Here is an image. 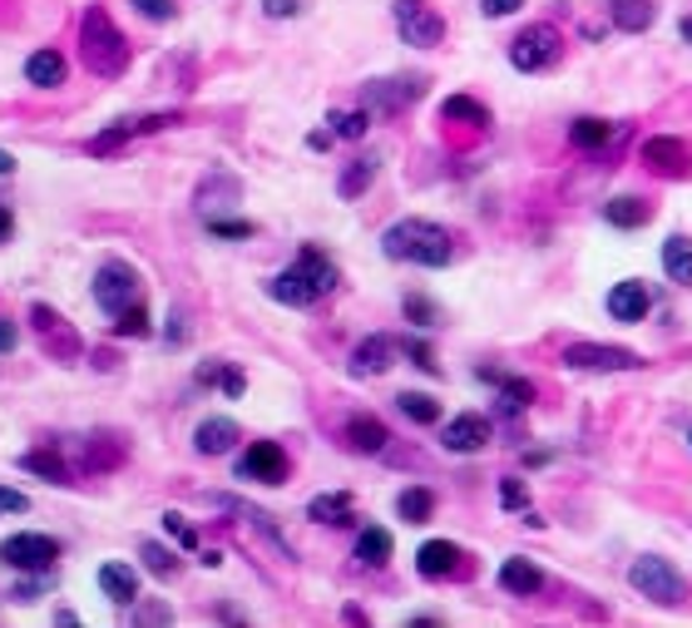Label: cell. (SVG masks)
<instances>
[{
	"instance_id": "45",
	"label": "cell",
	"mask_w": 692,
	"mask_h": 628,
	"mask_svg": "<svg viewBox=\"0 0 692 628\" xmlns=\"http://www.w3.org/2000/svg\"><path fill=\"white\" fill-rule=\"evenodd\" d=\"M25 510H31V500L21 491H11V485H0V515H25Z\"/></svg>"
},
{
	"instance_id": "47",
	"label": "cell",
	"mask_w": 692,
	"mask_h": 628,
	"mask_svg": "<svg viewBox=\"0 0 692 628\" xmlns=\"http://www.w3.org/2000/svg\"><path fill=\"white\" fill-rule=\"evenodd\" d=\"M263 11L272 21H292V15H302V0H263Z\"/></svg>"
},
{
	"instance_id": "10",
	"label": "cell",
	"mask_w": 692,
	"mask_h": 628,
	"mask_svg": "<svg viewBox=\"0 0 692 628\" xmlns=\"http://www.w3.org/2000/svg\"><path fill=\"white\" fill-rule=\"evenodd\" d=\"M564 366H574V372H639L643 357L629 347H608V341H574V347H564Z\"/></svg>"
},
{
	"instance_id": "5",
	"label": "cell",
	"mask_w": 692,
	"mask_h": 628,
	"mask_svg": "<svg viewBox=\"0 0 692 628\" xmlns=\"http://www.w3.org/2000/svg\"><path fill=\"white\" fill-rule=\"evenodd\" d=\"M629 584L639 589L643 599L663 604V608H678L682 599H688V584H682V575L668 565V559H658V554H643V559H633Z\"/></svg>"
},
{
	"instance_id": "53",
	"label": "cell",
	"mask_w": 692,
	"mask_h": 628,
	"mask_svg": "<svg viewBox=\"0 0 692 628\" xmlns=\"http://www.w3.org/2000/svg\"><path fill=\"white\" fill-rule=\"evenodd\" d=\"M11 169H15V159H11L5 149H0V173H11Z\"/></svg>"
},
{
	"instance_id": "12",
	"label": "cell",
	"mask_w": 692,
	"mask_h": 628,
	"mask_svg": "<svg viewBox=\"0 0 692 628\" xmlns=\"http://www.w3.org/2000/svg\"><path fill=\"white\" fill-rule=\"evenodd\" d=\"M238 480H257V485H282L288 480V450L277 440H253L238 460Z\"/></svg>"
},
{
	"instance_id": "9",
	"label": "cell",
	"mask_w": 692,
	"mask_h": 628,
	"mask_svg": "<svg viewBox=\"0 0 692 628\" xmlns=\"http://www.w3.org/2000/svg\"><path fill=\"white\" fill-rule=\"evenodd\" d=\"M0 559L21 575H54V559H60V540L50 534H11L0 544Z\"/></svg>"
},
{
	"instance_id": "7",
	"label": "cell",
	"mask_w": 692,
	"mask_h": 628,
	"mask_svg": "<svg viewBox=\"0 0 692 628\" xmlns=\"http://www.w3.org/2000/svg\"><path fill=\"white\" fill-rule=\"evenodd\" d=\"M31 327H35V337H40V347L50 352V362H80V352H85V341H80V331L70 327V322L60 317L54 307H45V302H35L31 307Z\"/></svg>"
},
{
	"instance_id": "25",
	"label": "cell",
	"mask_w": 692,
	"mask_h": 628,
	"mask_svg": "<svg viewBox=\"0 0 692 628\" xmlns=\"http://www.w3.org/2000/svg\"><path fill=\"white\" fill-rule=\"evenodd\" d=\"M307 520H317V524H352V520H356L352 495H347V491H327V495H317V500L307 505Z\"/></svg>"
},
{
	"instance_id": "26",
	"label": "cell",
	"mask_w": 692,
	"mask_h": 628,
	"mask_svg": "<svg viewBox=\"0 0 692 628\" xmlns=\"http://www.w3.org/2000/svg\"><path fill=\"white\" fill-rule=\"evenodd\" d=\"M391 550H396V540H391V530H381V524H366V530L356 534V559H362L366 569H381L386 559H391Z\"/></svg>"
},
{
	"instance_id": "1",
	"label": "cell",
	"mask_w": 692,
	"mask_h": 628,
	"mask_svg": "<svg viewBox=\"0 0 692 628\" xmlns=\"http://www.w3.org/2000/svg\"><path fill=\"white\" fill-rule=\"evenodd\" d=\"M337 282H341V273H337V263H331L321 247H302L298 253V263L292 267H282V273L267 282V292H272L282 307H312V302H321V298H331L337 292Z\"/></svg>"
},
{
	"instance_id": "48",
	"label": "cell",
	"mask_w": 692,
	"mask_h": 628,
	"mask_svg": "<svg viewBox=\"0 0 692 628\" xmlns=\"http://www.w3.org/2000/svg\"><path fill=\"white\" fill-rule=\"evenodd\" d=\"M520 5H524V0H479V11L490 15V21H500V15H514Z\"/></svg>"
},
{
	"instance_id": "36",
	"label": "cell",
	"mask_w": 692,
	"mask_h": 628,
	"mask_svg": "<svg viewBox=\"0 0 692 628\" xmlns=\"http://www.w3.org/2000/svg\"><path fill=\"white\" fill-rule=\"evenodd\" d=\"M138 559H144V569H149V575H159V579H169L173 569H179V559H173V554L163 550L159 540H144V544H138Z\"/></svg>"
},
{
	"instance_id": "20",
	"label": "cell",
	"mask_w": 692,
	"mask_h": 628,
	"mask_svg": "<svg viewBox=\"0 0 692 628\" xmlns=\"http://www.w3.org/2000/svg\"><path fill=\"white\" fill-rule=\"evenodd\" d=\"M391 357H396V341L376 331V337L356 341V352H352V376H381L386 366H391Z\"/></svg>"
},
{
	"instance_id": "2",
	"label": "cell",
	"mask_w": 692,
	"mask_h": 628,
	"mask_svg": "<svg viewBox=\"0 0 692 628\" xmlns=\"http://www.w3.org/2000/svg\"><path fill=\"white\" fill-rule=\"evenodd\" d=\"M381 253L396 263H415V267H450L456 257V233L430 218H401L381 233Z\"/></svg>"
},
{
	"instance_id": "28",
	"label": "cell",
	"mask_w": 692,
	"mask_h": 628,
	"mask_svg": "<svg viewBox=\"0 0 692 628\" xmlns=\"http://www.w3.org/2000/svg\"><path fill=\"white\" fill-rule=\"evenodd\" d=\"M21 466L31 470V475H45V480H54V485H70V466H64V456H60V450H50V446H40V450H25V456H21Z\"/></svg>"
},
{
	"instance_id": "16",
	"label": "cell",
	"mask_w": 692,
	"mask_h": 628,
	"mask_svg": "<svg viewBox=\"0 0 692 628\" xmlns=\"http://www.w3.org/2000/svg\"><path fill=\"white\" fill-rule=\"evenodd\" d=\"M653 307L648 288H643L639 277H629V282H614V292H608V312H614V322H643Z\"/></svg>"
},
{
	"instance_id": "38",
	"label": "cell",
	"mask_w": 692,
	"mask_h": 628,
	"mask_svg": "<svg viewBox=\"0 0 692 628\" xmlns=\"http://www.w3.org/2000/svg\"><path fill=\"white\" fill-rule=\"evenodd\" d=\"M114 337H149V312H144V302H134L129 312H119Z\"/></svg>"
},
{
	"instance_id": "40",
	"label": "cell",
	"mask_w": 692,
	"mask_h": 628,
	"mask_svg": "<svg viewBox=\"0 0 692 628\" xmlns=\"http://www.w3.org/2000/svg\"><path fill=\"white\" fill-rule=\"evenodd\" d=\"M129 138H134V134H129V124H124V119H119L114 129H105V134H95V138H89V154H114L119 144H129Z\"/></svg>"
},
{
	"instance_id": "35",
	"label": "cell",
	"mask_w": 692,
	"mask_h": 628,
	"mask_svg": "<svg viewBox=\"0 0 692 628\" xmlns=\"http://www.w3.org/2000/svg\"><path fill=\"white\" fill-rule=\"evenodd\" d=\"M440 114H446V119H465V124H490V109L479 105V99H470V95H450L446 105H440Z\"/></svg>"
},
{
	"instance_id": "24",
	"label": "cell",
	"mask_w": 692,
	"mask_h": 628,
	"mask_svg": "<svg viewBox=\"0 0 692 628\" xmlns=\"http://www.w3.org/2000/svg\"><path fill=\"white\" fill-rule=\"evenodd\" d=\"M25 80H31L35 89L64 85V55L60 50H35L31 60H25Z\"/></svg>"
},
{
	"instance_id": "13",
	"label": "cell",
	"mask_w": 692,
	"mask_h": 628,
	"mask_svg": "<svg viewBox=\"0 0 692 628\" xmlns=\"http://www.w3.org/2000/svg\"><path fill=\"white\" fill-rule=\"evenodd\" d=\"M124 456H129V440L119 431H89L80 440V470L85 475H109V470L124 466Z\"/></svg>"
},
{
	"instance_id": "46",
	"label": "cell",
	"mask_w": 692,
	"mask_h": 628,
	"mask_svg": "<svg viewBox=\"0 0 692 628\" xmlns=\"http://www.w3.org/2000/svg\"><path fill=\"white\" fill-rule=\"evenodd\" d=\"M405 317L421 322V327H430V322H436V307H430L426 298H405Z\"/></svg>"
},
{
	"instance_id": "51",
	"label": "cell",
	"mask_w": 692,
	"mask_h": 628,
	"mask_svg": "<svg viewBox=\"0 0 692 628\" xmlns=\"http://www.w3.org/2000/svg\"><path fill=\"white\" fill-rule=\"evenodd\" d=\"M11 228H15V218H11V208H5V203H0V243H5V238H11Z\"/></svg>"
},
{
	"instance_id": "44",
	"label": "cell",
	"mask_w": 692,
	"mask_h": 628,
	"mask_svg": "<svg viewBox=\"0 0 692 628\" xmlns=\"http://www.w3.org/2000/svg\"><path fill=\"white\" fill-rule=\"evenodd\" d=\"M405 357H411V362L415 366H421V372H440V362H436V357H430V347H426V341H405Z\"/></svg>"
},
{
	"instance_id": "33",
	"label": "cell",
	"mask_w": 692,
	"mask_h": 628,
	"mask_svg": "<svg viewBox=\"0 0 692 628\" xmlns=\"http://www.w3.org/2000/svg\"><path fill=\"white\" fill-rule=\"evenodd\" d=\"M604 218L614 228H643V224H648V203H643V198H614L604 208Z\"/></svg>"
},
{
	"instance_id": "32",
	"label": "cell",
	"mask_w": 692,
	"mask_h": 628,
	"mask_svg": "<svg viewBox=\"0 0 692 628\" xmlns=\"http://www.w3.org/2000/svg\"><path fill=\"white\" fill-rule=\"evenodd\" d=\"M198 382H203V386H223L228 396H243V391H247L243 372H238V366H228V362H203V366H198Z\"/></svg>"
},
{
	"instance_id": "54",
	"label": "cell",
	"mask_w": 692,
	"mask_h": 628,
	"mask_svg": "<svg viewBox=\"0 0 692 628\" xmlns=\"http://www.w3.org/2000/svg\"><path fill=\"white\" fill-rule=\"evenodd\" d=\"M688 440H692V436H688Z\"/></svg>"
},
{
	"instance_id": "4",
	"label": "cell",
	"mask_w": 692,
	"mask_h": 628,
	"mask_svg": "<svg viewBox=\"0 0 692 628\" xmlns=\"http://www.w3.org/2000/svg\"><path fill=\"white\" fill-rule=\"evenodd\" d=\"M559 55H564V35H559V25H549V21L524 25V31L510 40V64L520 70V75H544V70L559 64Z\"/></svg>"
},
{
	"instance_id": "30",
	"label": "cell",
	"mask_w": 692,
	"mask_h": 628,
	"mask_svg": "<svg viewBox=\"0 0 692 628\" xmlns=\"http://www.w3.org/2000/svg\"><path fill=\"white\" fill-rule=\"evenodd\" d=\"M663 267H668L672 282H682V288H688V282H692V238L672 233L668 243H663Z\"/></svg>"
},
{
	"instance_id": "43",
	"label": "cell",
	"mask_w": 692,
	"mask_h": 628,
	"mask_svg": "<svg viewBox=\"0 0 692 628\" xmlns=\"http://www.w3.org/2000/svg\"><path fill=\"white\" fill-rule=\"evenodd\" d=\"M163 530H169L173 540L183 544V550H198V534H193L189 524H183V515H173V510H169V515H163Z\"/></svg>"
},
{
	"instance_id": "23",
	"label": "cell",
	"mask_w": 692,
	"mask_h": 628,
	"mask_svg": "<svg viewBox=\"0 0 692 628\" xmlns=\"http://www.w3.org/2000/svg\"><path fill=\"white\" fill-rule=\"evenodd\" d=\"M99 589H105L109 604L129 608L138 599V575L129 565H105V569H99Z\"/></svg>"
},
{
	"instance_id": "22",
	"label": "cell",
	"mask_w": 692,
	"mask_h": 628,
	"mask_svg": "<svg viewBox=\"0 0 692 628\" xmlns=\"http://www.w3.org/2000/svg\"><path fill=\"white\" fill-rule=\"evenodd\" d=\"M500 584L510 589V594H524V599H530V594H539V589H544V575L534 569V559H524V554H510V559L500 565Z\"/></svg>"
},
{
	"instance_id": "34",
	"label": "cell",
	"mask_w": 692,
	"mask_h": 628,
	"mask_svg": "<svg viewBox=\"0 0 692 628\" xmlns=\"http://www.w3.org/2000/svg\"><path fill=\"white\" fill-rule=\"evenodd\" d=\"M569 138H574L579 149H604L608 138H614V124H604V119H574Z\"/></svg>"
},
{
	"instance_id": "11",
	"label": "cell",
	"mask_w": 692,
	"mask_h": 628,
	"mask_svg": "<svg viewBox=\"0 0 692 628\" xmlns=\"http://www.w3.org/2000/svg\"><path fill=\"white\" fill-rule=\"evenodd\" d=\"M421 95H426V80L421 75H396V80H372V85L362 89V105L376 109V114H401V109H411Z\"/></svg>"
},
{
	"instance_id": "29",
	"label": "cell",
	"mask_w": 692,
	"mask_h": 628,
	"mask_svg": "<svg viewBox=\"0 0 692 628\" xmlns=\"http://www.w3.org/2000/svg\"><path fill=\"white\" fill-rule=\"evenodd\" d=\"M396 515H401L405 524H426L430 515H436V495H430L426 485H411V491L396 495Z\"/></svg>"
},
{
	"instance_id": "52",
	"label": "cell",
	"mask_w": 692,
	"mask_h": 628,
	"mask_svg": "<svg viewBox=\"0 0 692 628\" xmlns=\"http://www.w3.org/2000/svg\"><path fill=\"white\" fill-rule=\"evenodd\" d=\"M678 31H682V40L692 45V15H682V25H678Z\"/></svg>"
},
{
	"instance_id": "6",
	"label": "cell",
	"mask_w": 692,
	"mask_h": 628,
	"mask_svg": "<svg viewBox=\"0 0 692 628\" xmlns=\"http://www.w3.org/2000/svg\"><path fill=\"white\" fill-rule=\"evenodd\" d=\"M391 15H396V31H401V40L415 45V50H436V45L446 40V21L436 15V5H430V0H396Z\"/></svg>"
},
{
	"instance_id": "15",
	"label": "cell",
	"mask_w": 692,
	"mask_h": 628,
	"mask_svg": "<svg viewBox=\"0 0 692 628\" xmlns=\"http://www.w3.org/2000/svg\"><path fill=\"white\" fill-rule=\"evenodd\" d=\"M643 164H648V169H658V173H668V179H678V173H688L692 154H688V144H682V138L658 134V138H648V144H643Z\"/></svg>"
},
{
	"instance_id": "19",
	"label": "cell",
	"mask_w": 692,
	"mask_h": 628,
	"mask_svg": "<svg viewBox=\"0 0 692 628\" xmlns=\"http://www.w3.org/2000/svg\"><path fill=\"white\" fill-rule=\"evenodd\" d=\"M658 21V5L653 0H608V25L623 35H643Z\"/></svg>"
},
{
	"instance_id": "42",
	"label": "cell",
	"mask_w": 692,
	"mask_h": 628,
	"mask_svg": "<svg viewBox=\"0 0 692 628\" xmlns=\"http://www.w3.org/2000/svg\"><path fill=\"white\" fill-rule=\"evenodd\" d=\"M129 5H134L144 21H173V15H179V5H173V0H129Z\"/></svg>"
},
{
	"instance_id": "27",
	"label": "cell",
	"mask_w": 692,
	"mask_h": 628,
	"mask_svg": "<svg viewBox=\"0 0 692 628\" xmlns=\"http://www.w3.org/2000/svg\"><path fill=\"white\" fill-rule=\"evenodd\" d=\"M376 169H381V164H376L372 154H362V159H352V164H347V169H341V179H337V193H341V198H362V193L376 183Z\"/></svg>"
},
{
	"instance_id": "49",
	"label": "cell",
	"mask_w": 692,
	"mask_h": 628,
	"mask_svg": "<svg viewBox=\"0 0 692 628\" xmlns=\"http://www.w3.org/2000/svg\"><path fill=\"white\" fill-rule=\"evenodd\" d=\"M505 505H510V510H520V505H524V485H520V480H505Z\"/></svg>"
},
{
	"instance_id": "31",
	"label": "cell",
	"mask_w": 692,
	"mask_h": 628,
	"mask_svg": "<svg viewBox=\"0 0 692 628\" xmlns=\"http://www.w3.org/2000/svg\"><path fill=\"white\" fill-rule=\"evenodd\" d=\"M396 406H401V415H405V421H415V426H436V421H440L436 396H426V391H401V396H396Z\"/></svg>"
},
{
	"instance_id": "18",
	"label": "cell",
	"mask_w": 692,
	"mask_h": 628,
	"mask_svg": "<svg viewBox=\"0 0 692 628\" xmlns=\"http://www.w3.org/2000/svg\"><path fill=\"white\" fill-rule=\"evenodd\" d=\"M347 446L362 450V456H381V450L391 446V431H386V421H376V415L356 411L352 421H347Z\"/></svg>"
},
{
	"instance_id": "41",
	"label": "cell",
	"mask_w": 692,
	"mask_h": 628,
	"mask_svg": "<svg viewBox=\"0 0 692 628\" xmlns=\"http://www.w3.org/2000/svg\"><path fill=\"white\" fill-rule=\"evenodd\" d=\"M208 233L214 238H253V224H247V218H208Z\"/></svg>"
},
{
	"instance_id": "50",
	"label": "cell",
	"mask_w": 692,
	"mask_h": 628,
	"mask_svg": "<svg viewBox=\"0 0 692 628\" xmlns=\"http://www.w3.org/2000/svg\"><path fill=\"white\" fill-rule=\"evenodd\" d=\"M5 352H15V327H11V317H0V357Z\"/></svg>"
},
{
	"instance_id": "8",
	"label": "cell",
	"mask_w": 692,
	"mask_h": 628,
	"mask_svg": "<svg viewBox=\"0 0 692 628\" xmlns=\"http://www.w3.org/2000/svg\"><path fill=\"white\" fill-rule=\"evenodd\" d=\"M95 302H99V312H109V317L129 312L138 302V273L129 263H119V257L99 263V273H95Z\"/></svg>"
},
{
	"instance_id": "14",
	"label": "cell",
	"mask_w": 692,
	"mask_h": 628,
	"mask_svg": "<svg viewBox=\"0 0 692 628\" xmlns=\"http://www.w3.org/2000/svg\"><path fill=\"white\" fill-rule=\"evenodd\" d=\"M490 440H495V426L475 411L456 415V421L446 426V450H456V456H475V450H485Z\"/></svg>"
},
{
	"instance_id": "37",
	"label": "cell",
	"mask_w": 692,
	"mask_h": 628,
	"mask_svg": "<svg viewBox=\"0 0 692 628\" xmlns=\"http://www.w3.org/2000/svg\"><path fill=\"white\" fill-rule=\"evenodd\" d=\"M327 124H331V134H337V138H362L366 129H372V109L362 105V109H352V114H331Z\"/></svg>"
},
{
	"instance_id": "17",
	"label": "cell",
	"mask_w": 692,
	"mask_h": 628,
	"mask_svg": "<svg viewBox=\"0 0 692 628\" xmlns=\"http://www.w3.org/2000/svg\"><path fill=\"white\" fill-rule=\"evenodd\" d=\"M238 440H243V431H238V421H228V415H208V421L193 431V446H198V456H228Z\"/></svg>"
},
{
	"instance_id": "21",
	"label": "cell",
	"mask_w": 692,
	"mask_h": 628,
	"mask_svg": "<svg viewBox=\"0 0 692 628\" xmlns=\"http://www.w3.org/2000/svg\"><path fill=\"white\" fill-rule=\"evenodd\" d=\"M456 559H460V550L450 540H426L421 550H415V569L426 579H446V575H456Z\"/></svg>"
},
{
	"instance_id": "39",
	"label": "cell",
	"mask_w": 692,
	"mask_h": 628,
	"mask_svg": "<svg viewBox=\"0 0 692 628\" xmlns=\"http://www.w3.org/2000/svg\"><path fill=\"white\" fill-rule=\"evenodd\" d=\"M129 624H173V608L159 604V599H149V604H129Z\"/></svg>"
},
{
	"instance_id": "3",
	"label": "cell",
	"mask_w": 692,
	"mask_h": 628,
	"mask_svg": "<svg viewBox=\"0 0 692 628\" xmlns=\"http://www.w3.org/2000/svg\"><path fill=\"white\" fill-rule=\"evenodd\" d=\"M80 60H85V70L99 80H119L129 70V40H124V31L109 21L105 5H89L85 21H80Z\"/></svg>"
}]
</instances>
